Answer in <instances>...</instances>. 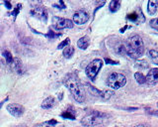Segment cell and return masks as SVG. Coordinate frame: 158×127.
I'll use <instances>...</instances> for the list:
<instances>
[{
  "mask_svg": "<svg viewBox=\"0 0 158 127\" xmlns=\"http://www.w3.org/2000/svg\"><path fill=\"white\" fill-rule=\"evenodd\" d=\"M63 84L68 88V91H70L71 94L73 95L74 99L76 100L77 102H80V103L84 102L85 91H84L83 87L79 83L76 76H74L72 74H67L64 77V80H63Z\"/></svg>",
  "mask_w": 158,
  "mask_h": 127,
  "instance_id": "6da1fadb",
  "label": "cell"
},
{
  "mask_svg": "<svg viewBox=\"0 0 158 127\" xmlns=\"http://www.w3.org/2000/svg\"><path fill=\"white\" fill-rule=\"evenodd\" d=\"M127 54L133 59H138L144 54L143 41L138 35L131 36L127 40L126 43Z\"/></svg>",
  "mask_w": 158,
  "mask_h": 127,
  "instance_id": "7a4b0ae2",
  "label": "cell"
},
{
  "mask_svg": "<svg viewBox=\"0 0 158 127\" xmlns=\"http://www.w3.org/2000/svg\"><path fill=\"white\" fill-rule=\"evenodd\" d=\"M127 84V78L123 74L113 73L107 78V84L113 89H119L125 87Z\"/></svg>",
  "mask_w": 158,
  "mask_h": 127,
  "instance_id": "3957f363",
  "label": "cell"
},
{
  "mask_svg": "<svg viewBox=\"0 0 158 127\" xmlns=\"http://www.w3.org/2000/svg\"><path fill=\"white\" fill-rule=\"evenodd\" d=\"M106 116V114L98 112V111H93L91 114L83 117L81 120V124L86 127H91L99 125L103 122V117Z\"/></svg>",
  "mask_w": 158,
  "mask_h": 127,
  "instance_id": "277c9868",
  "label": "cell"
},
{
  "mask_svg": "<svg viewBox=\"0 0 158 127\" xmlns=\"http://www.w3.org/2000/svg\"><path fill=\"white\" fill-rule=\"evenodd\" d=\"M103 66V61L100 59H95L89 63V65L86 67V74L90 80H94L98 74V73L100 72L101 68Z\"/></svg>",
  "mask_w": 158,
  "mask_h": 127,
  "instance_id": "5b68a950",
  "label": "cell"
},
{
  "mask_svg": "<svg viewBox=\"0 0 158 127\" xmlns=\"http://www.w3.org/2000/svg\"><path fill=\"white\" fill-rule=\"evenodd\" d=\"M52 25L56 30H62L66 28H72L73 27V21L65 18H59V17H54L52 18Z\"/></svg>",
  "mask_w": 158,
  "mask_h": 127,
  "instance_id": "8992f818",
  "label": "cell"
},
{
  "mask_svg": "<svg viewBox=\"0 0 158 127\" xmlns=\"http://www.w3.org/2000/svg\"><path fill=\"white\" fill-rule=\"evenodd\" d=\"M6 108H7V110H8V112L15 117L22 116L25 111L24 106L19 103H9Z\"/></svg>",
  "mask_w": 158,
  "mask_h": 127,
  "instance_id": "52a82bcc",
  "label": "cell"
},
{
  "mask_svg": "<svg viewBox=\"0 0 158 127\" xmlns=\"http://www.w3.org/2000/svg\"><path fill=\"white\" fill-rule=\"evenodd\" d=\"M89 20V15L84 10H78L73 14V22L75 24L83 25Z\"/></svg>",
  "mask_w": 158,
  "mask_h": 127,
  "instance_id": "ba28073f",
  "label": "cell"
},
{
  "mask_svg": "<svg viewBox=\"0 0 158 127\" xmlns=\"http://www.w3.org/2000/svg\"><path fill=\"white\" fill-rule=\"evenodd\" d=\"M31 13H32V15H34V16L38 17L41 20H44V22H46L48 19V12L44 7H36V8H34L31 11Z\"/></svg>",
  "mask_w": 158,
  "mask_h": 127,
  "instance_id": "9c48e42d",
  "label": "cell"
},
{
  "mask_svg": "<svg viewBox=\"0 0 158 127\" xmlns=\"http://www.w3.org/2000/svg\"><path fill=\"white\" fill-rule=\"evenodd\" d=\"M146 81L150 85H154L158 83V69H151L147 74Z\"/></svg>",
  "mask_w": 158,
  "mask_h": 127,
  "instance_id": "30bf717a",
  "label": "cell"
},
{
  "mask_svg": "<svg viewBox=\"0 0 158 127\" xmlns=\"http://www.w3.org/2000/svg\"><path fill=\"white\" fill-rule=\"evenodd\" d=\"M55 102L56 100L54 96H48L42 102V108H44V109H51V108L55 105Z\"/></svg>",
  "mask_w": 158,
  "mask_h": 127,
  "instance_id": "8fae6325",
  "label": "cell"
},
{
  "mask_svg": "<svg viewBox=\"0 0 158 127\" xmlns=\"http://www.w3.org/2000/svg\"><path fill=\"white\" fill-rule=\"evenodd\" d=\"M115 52L116 54H118L120 56H125L127 54L126 45L123 42H121V41H117L116 46H115Z\"/></svg>",
  "mask_w": 158,
  "mask_h": 127,
  "instance_id": "7c38bea8",
  "label": "cell"
},
{
  "mask_svg": "<svg viewBox=\"0 0 158 127\" xmlns=\"http://www.w3.org/2000/svg\"><path fill=\"white\" fill-rule=\"evenodd\" d=\"M12 63H13V67H14L15 70L17 72V74H24V67H23V63H22L20 59L14 58Z\"/></svg>",
  "mask_w": 158,
  "mask_h": 127,
  "instance_id": "4fadbf2b",
  "label": "cell"
},
{
  "mask_svg": "<svg viewBox=\"0 0 158 127\" xmlns=\"http://www.w3.org/2000/svg\"><path fill=\"white\" fill-rule=\"evenodd\" d=\"M89 45H90V40H89L88 36L82 37V38H80L77 41V46L79 49H81V50H86Z\"/></svg>",
  "mask_w": 158,
  "mask_h": 127,
  "instance_id": "5bb4252c",
  "label": "cell"
},
{
  "mask_svg": "<svg viewBox=\"0 0 158 127\" xmlns=\"http://www.w3.org/2000/svg\"><path fill=\"white\" fill-rule=\"evenodd\" d=\"M158 6V0H149L147 4V9L150 15H154L157 11Z\"/></svg>",
  "mask_w": 158,
  "mask_h": 127,
  "instance_id": "9a60e30c",
  "label": "cell"
},
{
  "mask_svg": "<svg viewBox=\"0 0 158 127\" xmlns=\"http://www.w3.org/2000/svg\"><path fill=\"white\" fill-rule=\"evenodd\" d=\"M140 17L144 18L143 15H142V13H141V11H140V14L137 13V12H133L131 14L127 15V19L129 20H130V21H140Z\"/></svg>",
  "mask_w": 158,
  "mask_h": 127,
  "instance_id": "2e32d148",
  "label": "cell"
},
{
  "mask_svg": "<svg viewBox=\"0 0 158 127\" xmlns=\"http://www.w3.org/2000/svg\"><path fill=\"white\" fill-rule=\"evenodd\" d=\"M134 77H135V80H137V81L140 84H143L146 83V77L142 73H140V72L135 73L134 74Z\"/></svg>",
  "mask_w": 158,
  "mask_h": 127,
  "instance_id": "e0dca14e",
  "label": "cell"
},
{
  "mask_svg": "<svg viewBox=\"0 0 158 127\" xmlns=\"http://www.w3.org/2000/svg\"><path fill=\"white\" fill-rule=\"evenodd\" d=\"M74 54V48L71 47V46H68L64 48V50H63V56H64V58L66 59H69L73 56Z\"/></svg>",
  "mask_w": 158,
  "mask_h": 127,
  "instance_id": "ac0fdd59",
  "label": "cell"
},
{
  "mask_svg": "<svg viewBox=\"0 0 158 127\" xmlns=\"http://www.w3.org/2000/svg\"><path fill=\"white\" fill-rule=\"evenodd\" d=\"M120 5H121V1H117V0H113V1L110 2L109 8H110L111 12H116V11L120 8Z\"/></svg>",
  "mask_w": 158,
  "mask_h": 127,
  "instance_id": "d6986e66",
  "label": "cell"
},
{
  "mask_svg": "<svg viewBox=\"0 0 158 127\" xmlns=\"http://www.w3.org/2000/svg\"><path fill=\"white\" fill-rule=\"evenodd\" d=\"M149 56H150V59L152 60V62L154 63H156V65H158V52L155 50H150Z\"/></svg>",
  "mask_w": 158,
  "mask_h": 127,
  "instance_id": "ffe728a7",
  "label": "cell"
},
{
  "mask_svg": "<svg viewBox=\"0 0 158 127\" xmlns=\"http://www.w3.org/2000/svg\"><path fill=\"white\" fill-rule=\"evenodd\" d=\"M2 55H3V57L5 58L6 62L8 63H13L14 58H13L12 54H11L9 51H4V52H3V54H2Z\"/></svg>",
  "mask_w": 158,
  "mask_h": 127,
  "instance_id": "44dd1931",
  "label": "cell"
},
{
  "mask_svg": "<svg viewBox=\"0 0 158 127\" xmlns=\"http://www.w3.org/2000/svg\"><path fill=\"white\" fill-rule=\"evenodd\" d=\"M61 117L65 118V119H70V120H74L75 114L73 112H71V111L67 110V111H64V112L61 113Z\"/></svg>",
  "mask_w": 158,
  "mask_h": 127,
  "instance_id": "7402d4cb",
  "label": "cell"
},
{
  "mask_svg": "<svg viewBox=\"0 0 158 127\" xmlns=\"http://www.w3.org/2000/svg\"><path fill=\"white\" fill-rule=\"evenodd\" d=\"M113 94H114V91H110V89H105V91H102V96H101V98L109 99Z\"/></svg>",
  "mask_w": 158,
  "mask_h": 127,
  "instance_id": "603a6c76",
  "label": "cell"
},
{
  "mask_svg": "<svg viewBox=\"0 0 158 127\" xmlns=\"http://www.w3.org/2000/svg\"><path fill=\"white\" fill-rule=\"evenodd\" d=\"M69 44H70V40H69V38H66L64 41H62V42L58 45V49H59V50L64 49V48H66V47H68V46H69Z\"/></svg>",
  "mask_w": 158,
  "mask_h": 127,
  "instance_id": "cb8c5ba5",
  "label": "cell"
},
{
  "mask_svg": "<svg viewBox=\"0 0 158 127\" xmlns=\"http://www.w3.org/2000/svg\"><path fill=\"white\" fill-rule=\"evenodd\" d=\"M149 24H150V26H151V28L158 30V18H154V19L150 20Z\"/></svg>",
  "mask_w": 158,
  "mask_h": 127,
  "instance_id": "d4e9b609",
  "label": "cell"
},
{
  "mask_svg": "<svg viewBox=\"0 0 158 127\" xmlns=\"http://www.w3.org/2000/svg\"><path fill=\"white\" fill-rule=\"evenodd\" d=\"M137 68H142V69H146V68H148V63H146L144 61H140V63H137Z\"/></svg>",
  "mask_w": 158,
  "mask_h": 127,
  "instance_id": "484cf974",
  "label": "cell"
},
{
  "mask_svg": "<svg viewBox=\"0 0 158 127\" xmlns=\"http://www.w3.org/2000/svg\"><path fill=\"white\" fill-rule=\"evenodd\" d=\"M47 36H48L50 39H54V38H58V37L61 36V34H55L54 32H52L51 30H50V31H48V35H47Z\"/></svg>",
  "mask_w": 158,
  "mask_h": 127,
  "instance_id": "4316f807",
  "label": "cell"
},
{
  "mask_svg": "<svg viewBox=\"0 0 158 127\" xmlns=\"http://www.w3.org/2000/svg\"><path fill=\"white\" fill-rule=\"evenodd\" d=\"M21 4H18L17 5V7H16V8H15V10L13 11V12H11V15H13V16L15 17V18H16V16H17V15L19 14V12H20V9H21Z\"/></svg>",
  "mask_w": 158,
  "mask_h": 127,
  "instance_id": "83f0119b",
  "label": "cell"
},
{
  "mask_svg": "<svg viewBox=\"0 0 158 127\" xmlns=\"http://www.w3.org/2000/svg\"><path fill=\"white\" fill-rule=\"evenodd\" d=\"M54 7H58L59 9H64L65 8V4L63 3V1H59L58 4H54Z\"/></svg>",
  "mask_w": 158,
  "mask_h": 127,
  "instance_id": "f1b7e54d",
  "label": "cell"
},
{
  "mask_svg": "<svg viewBox=\"0 0 158 127\" xmlns=\"http://www.w3.org/2000/svg\"><path fill=\"white\" fill-rule=\"evenodd\" d=\"M105 62H106L107 63H109V65H118L119 62H115V61H112V60L106 58L105 59Z\"/></svg>",
  "mask_w": 158,
  "mask_h": 127,
  "instance_id": "f546056e",
  "label": "cell"
},
{
  "mask_svg": "<svg viewBox=\"0 0 158 127\" xmlns=\"http://www.w3.org/2000/svg\"><path fill=\"white\" fill-rule=\"evenodd\" d=\"M48 123L50 125H52V126H54L55 124H58V121L55 120V119H51V120H50V121H48Z\"/></svg>",
  "mask_w": 158,
  "mask_h": 127,
  "instance_id": "4dcf8cb0",
  "label": "cell"
},
{
  "mask_svg": "<svg viewBox=\"0 0 158 127\" xmlns=\"http://www.w3.org/2000/svg\"><path fill=\"white\" fill-rule=\"evenodd\" d=\"M4 4L6 5V7H7V8H8V9H11V8H12V5H11V3H10V2L5 1V2H4Z\"/></svg>",
  "mask_w": 158,
  "mask_h": 127,
  "instance_id": "1f68e13d",
  "label": "cell"
},
{
  "mask_svg": "<svg viewBox=\"0 0 158 127\" xmlns=\"http://www.w3.org/2000/svg\"><path fill=\"white\" fill-rule=\"evenodd\" d=\"M41 127H54V126H52V125H50V124H48V122H46V123H44V124H42V125H41Z\"/></svg>",
  "mask_w": 158,
  "mask_h": 127,
  "instance_id": "d6a6232c",
  "label": "cell"
},
{
  "mask_svg": "<svg viewBox=\"0 0 158 127\" xmlns=\"http://www.w3.org/2000/svg\"><path fill=\"white\" fill-rule=\"evenodd\" d=\"M7 100H8V98H6L4 100H3V101H1V102H0V108H1L2 107V105H3V103H4L5 101H7Z\"/></svg>",
  "mask_w": 158,
  "mask_h": 127,
  "instance_id": "836d02e7",
  "label": "cell"
},
{
  "mask_svg": "<svg viewBox=\"0 0 158 127\" xmlns=\"http://www.w3.org/2000/svg\"><path fill=\"white\" fill-rule=\"evenodd\" d=\"M133 127H147V126H145V125H143V124H138V125H135V126H133Z\"/></svg>",
  "mask_w": 158,
  "mask_h": 127,
  "instance_id": "e575fe53",
  "label": "cell"
},
{
  "mask_svg": "<svg viewBox=\"0 0 158 127\" xmlns=\"http://www.w3.org/2000/svg\"><path fill=\"white\" fill-rule=\"evenodd\" d=\"M62 98V93H61V94H59V99H61Z\"/></svg>",
  "mask_w": 158,
  "mask_h": 127,
  "instance_id": "d590c367",
  "label": "cell"
},
{
  "mask_svg": "<svg viewBox=\"0 0 158 127\" xmlns=\"http://www.w3.org/2000/svg\"><path fill=\"white\" fill-rule=\"evenodd\" d=\"M0 66H1V61H0Z\"/></svg>",
  "mask_w": 158,
  "mask_h": 127,
  "instance_id": "8d00e7d4",
  "label": "cell"
},
{
  "mask_svg": "<svg viewBox=\"0 0 158 127\" xmlns=\"http://www.w3.org/2000/svg\"><path fill=\"white\" fill-rule=\"evenodd\" d=\"M157 107H158V103H157Z\"/></svg>",
  "mask_w": 158,
  "mask_h": 127,
  "instance_id": "74e56055",
  "label": "cell"
}]
</instances>
